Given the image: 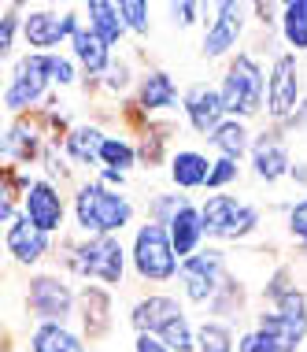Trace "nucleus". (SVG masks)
I'll list each match as a JSON object with an SVG mask.
<instances>
[{"instance_id": "obj_22", "label": "nucleus", "mask_w": 307, "mask_h": 352, "mask_svg": "<svg viewBox=\"0 0 307 352\" xmlns=\"http://www.w3.org/2000/svg\"><path fill=\"white\" fill-rule=\"evenodd\" d=\"M104 141H108V134H104L100 126H89V122H82V126H71V130H67L63 148H67V156H71L74 164L93 167V164H100Z\"/></svg>"}, {"instance_id": "obj_5", "label": "nucleus", "mask_w": 307, "mask_h": 352, "mask_svg": "<svg viewBox=\"0 0 307 352\" xmlns=\"http://www.w3.org/2000/svg\"><path fill=\"white\" fill-rule=\"evenodd\" d=\"M304 341H307V319L282 316V311H259L255 327L237 341V352H296Z\"/></svg>"}, {"instance_id": "obj_39", "label": "nucleus", "mask_w": 307, "mask_h": 352, "mask_svg": "<svg viewBox=\"0 0 307 352\" xmlns=\"http://www.w3.org/2000/svg\"><path fill=\"white\" fill-rule=\"evenodd\" d=\"M108 85L111 93H122V89H130V63H111V71H108Z\"/></svg>"}, {"instance_id": "obj_21", "label": "nucleus", "mask_w": 307, "mask_h": 352, "mask_svg": "<svg viewBox=\"0 0 307 352\" xmlns=\"http://www.w3.org/2000/svg\"><path fill=\"white\" fill-rule=\"evenodd\" d=\"M30 352H89V345L67 322H37L30 334Z\"/></svg>"}, {"instance_id": "obj_29", "label": "nucleus", "mask_w": 307, "mask_h": 352, "mask_svg": "<svg viewBox=\"0 0 307 352\" xmlns=\"http://www.w3.org/2000/svg\"><path fill=\"white\" fill-rule=\"evenodd\" d=\"M196 349L200 352H234V330L223 319H207L196 330Z\"/></svg>"}, {"instance_id": "obj_25", "label": "nucleus", "mask_w": 307, "mask_h": 352, "mask_svg": "<svg viewBox=\"0 0 307 352\" xmlns=\"http://www.w3.org/2000/svg\"><path fill=\"white\" fill-rule=\"evenodd\" d=\"M85 19H89V30L97 34V37H104L111 49L122 41V34H126V23H122L119 4H108V0H89Z\"/></svg>"}, {"instance_id": "obj_28", "label": "nucleus", "mask_w": 307, "mask_h": 352, "mask_svg": "<svg viewBox=\"0 0 307 352\" xmlns=\"http://www.w3.org/2000/svg\"><path fill=\"white\" fill-rule=\"evenodd\" d=\"M282 37H285V45L300 56L307 49V0H289V4L282 8Z\"/></svg>"}, {"instance_id": "obj_34", "label": "nucleus", "mask_w": 307, "mask_h": 352, "mask_svg": "<svg viewBox=\"0 0 307 352\" xmlns=\"http://www.w3.org/2000/svg\"><path fill=\"white\" fill-rule=\"evenodd\" d=\"M19 26H23V19H19V8L12 4V8L4 12V19H0V56H12Z\"/></svg>"}, {"instance_id": "obj_20", "label": "nucleus", "mask_w": 307, "mask_h": 352, "mask_svg": "<svg viewBox=\"0 0 307 352\" xmlns=\"http://www.w3.org/2000/svg\"><path fill=\"white\" fill-rule=\"evenodd\" d=\"M71 49H74V63H82L85 71H89V78H97V74H108L111 71V45L104 41V37H97L89 30V26H82L78 34H74V41H71Z\"/></svg>"}, {"instance_id": "obj_14", "label": "nucleus", "mask_w": 307, "mask_h": 352, "mask_svg": "<svg viewBox=\"0 0 307 352\" xmlns=\"http://www.w3.org/2000/svg\"><path fill=\"white\" fill-rule=\"evenodd\" d=\"M181 111H185L189 126L196 130V134H215L218 126L229 119L226 116V104H223V93H218V85H193V89L181 97Z\"/></svg>"}, {"instance_id": "obj_23", "label": "nucleus", "mask_w": 307, "mask_h": 352, "mask_svg": "<svg viewBox=\"0 0 307 352\" xmlns=\"http://www.w3.org/2000/svg\"><path fill=\"white\" fill-rule=\"evenodd\" d=\"M207 178H211V164H207L204 152L178 148L170 156V182L178 189H200V186H207Z\"/></svg>"}, {"instance_id": "obj_36", "label": "nucleus", "mask_w": 307, "mask_h": 352, "mask_svg": "<svg viewBox=\"0 0 307 352\" xmlns=\"http://www.w3.org/2000/svg\"><path fill=\"white\" fill-rule=\"evenodd\" d=\"M237 175H241V167H237V160H226V156H218L215 164H211L207 189H223V186H229V182H234Z\"/></svg>"}, {"instance_id": "obj_24", "label": "nucleus", "mask_w": 307, "mask_h": 352, "mask_svg": "<svg viewBox=\"0 0 307 352\" xmlns=\"http://www.w3.org/2000/svg\"><path fill=\"white\" fill-rule=\"evenodd\" d=\"M137 104L141 111H167L178 104V85L170 78L167 71H148L145 78H141V89H137Z\"/></svg>"}, {"instance_id": "obj_37", "label": "nucleus", "mask_w": 307, "mask_h": 352, "mask_svg": "<svg viewBox=\"0 0 307 352\" xmlns=\"http://www.w3.org/2000/svg\"><path fill=\"white\" fill-rule=\"evenodd\" d=\"M289 234L296 237V241L307 245V197L289 208Z\"/></svg>"}, {"instance_id": "obj_30", "label": "nucleus", "mask_w": 307, "mask_h": 352, "mask_svg": "<svg viewBox=\"0 0 307 352\" xmlns=\"http://www.w3.org/2000/svg\"><path fill=\"white\" fill-rule=\"evenodd\" d=\"M137 156H141V152L133 148L126 138H108V141H104V152H100V164L108 170H122V175H126V170L137 164Z\"/></svg>"}, {"instance_id": "obj_8", "label": "nucleus", "mask_w": 307, "mask_h": 352, "mask_svg": "<svg viewBox=\"0 0 307 352\" xmlns=\"http://www.w3.org/2000/svg\"><path fill=\"white\" fill-rule=\"evenodd\" d=\"M266 111L282 126L300 111V63H296V52L274 56L271 78H266Z\"/></svg>"}, {"instance_id": "obj_7", "label": "nucleus", "mask_w": 307, "mask_h": 352, "mask_svg": "<svg viewBox=\"0 0 307 352\" xmlns=\"http://www.w3.org/2000/svg\"><path fill=\"white\" fill-rule=\"evenodd\" d=\"M49 60L45 52H30L23 60H15L12 74H8V85H4V108L19 116V111L34 108L37 100L49 93Z\"/></svg>"}, {"instance_id": "obj_18", "label": "nucleus", "mask_w": 307, "mask_h": 352, "mask_svg": "<svg viewBox=\"0 0 307 352\" xmlns=\"http://www.w3.org/2000/svg\"><path fill=\"white\" fill-rule=\"evenodd\" d=\"M78 308H82V330L89 341L104 338L111 330V293L100 285H85L78 293Z\"/></svg>"}, {"instance_id": "obj_17", "label": "nucleus", "mask_w": 307, "mask_h": 352, "mask_svg": "<svg viewBox=\"0 0 307 352\" xmlns=\"http://www.w3.org/2000/svg\"><path fill=\"white\" fill-rule=\"evenodd\" d=\"M185 311H181V304L174 297H167V293H148V297H141L137 304H133L130 311V322L137 334H152L159 338L163 327H170L174 319H181Z\"/></svg>"}, {"instance_id": "obj_27", "label": "nucleus", "mask_w": 307, "mask_h": 352, "mask_svg": "<svg viewBox=\"0 0 307 352\" xmlns=\"http://www.w3.org/2000/svg\"><path fill=\"white\" fill-rule=\"evenodd\" d=\"M211 145H215L218 156L237 160V164H241L245 152H252V134H248V126H245L241 119H226L223 126L211 134Z\"/></svg>"}, {"instance_id": "obj_33", "label": "nucleus", "mask_w": 307, "mask_h": 352, "mask_svg": "<svg viewBox=\"0 0 307 352\" xmlns=\"http://www.w3.org/2000/svg\"><path fill=\"white\" fill-rule=\"evenodd\" d=\"M119 12H122V23H126V30H133V34H148V15H152V8L145 4V0H122Z\"/></svg>"}, {"instance_id": "obj_19", "label": "nucleus", "mask_w": 307, "mask_h": 352, "mask_svg": "<svg viewBox=\"0 0 307 352\" xmlns=\"http://www.w3.org/2000/svg\"><path fill=\"white\" fill-rule=\"evenodd\" d=\"M167 234H170V241H174L178 260L196 256V252H200V241L207 237V234H204V215H200V208H196V204H185L174 219H170Z\"/></svg>"}, {"instance_id": "obj_15", "label": "nucleus", "mask_w": 307, "mask_h": 352, "mask_svg": "<svg viewBox=\"0 0 307 352\" xmlns=\"http://www.w3.org/2000/svg\"><path fill=\"white\" fill-rule=\"evenodd\" d=\"M4 245H8V256H12L15 263L30 267V263H41L45 256H49L52 237L37 230V226H34L26 215H19L12 226H4Z\"/></svg>"}, {"instance_id": "obj_4", "label": "nucleus", "mask_w": 307, "mask_h": 352, "mask_svg": "<svg viewBox=\"0 0 307 352\" xmlns=\"http://www.w3.org/2000/svg\"><path fill=\"white\" fill-rule=\"evenodd\" d=\"M67 267L82 278H97L104 285H122V271H126V252H122L119 237H89V241L71 245Z\"/></svg>"}, {"instance_id": "obj_41", "label": "nucleus", "mask_w": 307, "mask_h": 352, "mask_svg": "<svg viewBox=\"0 0 307 352\" xmlns=\"http://www.w3.org/2000/svg\"><path fill=\"white\" fill-rule=\"evenodd\" d=\"M100 182L104 186H122V182H126V175H122V170H108V167H104L100 170Z\"/></svg>"}, {"instance_id": "obj_32", "label": "nucleus", "mask_w": 307, "mask_h": 352, "mask_svg": "<svg viewBox=\"0 0 307 352\" xmlns=\"http://www.w3.org/2000/svg\"><path fill=\"white\" fill-rule=\"evenodd\" d=\"M241 300H245V293H241V282H237V278H229V274H226L223 289L215 293V300L207 304V311H211V316H226V311L234 308V304L241 308Z\"/></svg>"}, {"instance_id": "obj_40", "label": "nucleus", "mask_w": 307, "mask_h": 352, "mask_svg": "<svg viewBox=\"0 0 307 352\" xmlns=\"http://www.w3.org/2000/svg\"><path fill=\"white\" fill-rule=\"evenodd\" d=\"M133 352H170V349L163 345L159 338H152V334H137L133 338Z\"/></svg>"}, {"instance_id": "obj_16", "label": "nucleus", "mask_w": 307, "mask_h": 352, "mask_svg": "<svg viewBox=\"0 0 307 352\" xmlns=\"http://www.w3.org/2000/svg\"><path fill=\"white\" fill-rule=\"evenodd\" d=\"M252 167H255V178L266 186H274L277 178H285L293 170L282 130H263V134H259V141L252 145Z\"/></svg>"}, {"instance_id": "obj_3", "label": "nucleus", "mask_w": 307, "mask_h": 352, "mask_svg": "<svg viewBox=\"0 0 307 352\" xmlns=\"http://www.w3.org/2000/svg\"><path fill=\"white\" fill-rule=\"evenodd\" d=\"M130 260H133V271H137L145 282H167L181 271L174 241H170L167 226H159V223H145L137 234H133Z\"/></svg>"}, {"instance_id": "obj_26", "label": "nucleus", "mask_w": 307, "mask_h": 352, "mask_svg": "<svg viewBox=\"0 0 307 352\" xmlns=\"http://www.w3.org/2000/svg\"><path fill=\"white\" fill-rule=\"evenodd\" d=\"M4 156L15 160V164H30V160L41 156V138L26 119H15L4 134Z\"/></svg>"}, {"instance_id": "obj_1", "label": "nucleus", "mask_w": 307, "mask_h": 352, "mask_svg": "<svg viewBox=\"0 0 307 352\" xmlns=\"http://www.w3.org/2000/svg\"><path fill=\"white\" fill-rule=\"evenodd\" d=\"M74 223L89 237H115L133 223V204L104 182H89L74 197Z\"/></svg>"}, {"instance_id": "obj_10", "label": "nucleus", "mask_w": 307, "mask_h": 352, "mask_svg": "<svg viewBox=\"0 0 307 352\" xmlns=\"http://www.w3.org/2000/svg\"><path fill=\"white\" fill-rule=\"evenodd\" d=\"M74 289L60 274H34L30 289H26V308L37 322H67L74 316Z\"/></svg>"}, {"instance_id": "obj_11", "label": "nucleus", "mask_w": 307, "mask_h": 352, "mask_svg": "<svg viewBox=\"0 0 307 352\" xmlns=\"http://www.w3.org/2000/svg\"><path fill=\"white\" fill-rule=\"evenodd\" d=\"M23 215L30 219L41 234L52 237L63 226V219H67V204H63L60 189H56L49 178H34L30 189L23 193Z\"/></svg>"}, {"instance_id": "obj_9", "label": "nucleus", "mask_w": 307, "mask_h": 352, "mask_svg": "<svg viewBox=\"0 0 307 352\" xmlns=\"http://www.w3.org/2000/svg\"><path fill=\"white\" fill-rule=\"evenodd\" d=\"M181 289H185V300L193 304H211L215 300V293L223 289L226 282V260L218 249H200L196 256H189V260H181Z\"/></svg>"}, {"instance_id": "obj_35", "label": "nucleus", "mask_w": 307, "mask_h": 352, "mask_svg": "<svg viewBox=\"0 0 307 352\" xmlns=\"http://www.w3.org/2000/svg\"><path fill=\"white\" fill-rule=\"evenodd\" d=\"M45 60H49V78L56 85H74L78 78V71H74V60H67V56H56V52H45Z\"/></svg>"}, {"instance_id": "obj_38", "label": "nucleus", "mask_w": 307, "mask_h": 352, "mask_svg": "<svg viewBox=\"0 0 307 352\" xmlns=\"http://www.w3.org/2000/svg\"><path fill=\"white\" fill-rule=\"evenodd\" d=\"M167 12L174 15V23H178V26H193V23H196V15H200V4H193V0H181V4H170Z\"/></svg>"}, {"instance_id": "obj_13", "label": "nucleus", "mask_w": 307, "mask_h": 352, "mask_svg": "<svg viewBox=\"0 0 307 352\" xmlns=\"http://www.w3.org/2000/svg\"><path fill=\"white\" fill-rule=\"evenodd\" d=\"M245 4H234V0H223L215 4V19H211L207 34H204V56L207 60H223L229 49H237L245 34Z\"/></svg>"}, {"instance_id": "obj_31", "label": "nucleus", "mask_w": 307, "mask_h": 352, "mask_svg": "<svg viewBox=\"0 0 307 352\" xmlns=\"http://www.w3.org/2000/svg\"><path fill=\"white\" fill-rule=\"evenodd\" d=\"M159 341H163L170 352H193V349H196V330H193V322L181 316V319L170 322V327H163Z\"/></svg>"}, {"instance_id": "obj_43", "label": "nucleus", "mask_w": 307, "mask_h": 352, "mask_svg": "<svg viewBox=\"0 0 307 352\" xmlns=\"http://www.w3.org/2000/svg\"><path fill=\"white\" fill-rule=\"evenodd\" d=\"M304 352H307V349H304Z\"/></svg>"}, {"instance_id": "obj_2", "label": "nucleus", "mask_w": 307, "mask_h": 352, "mask_svg": "<svg viewBox=\"0 0 307 352\" xmlns=\"http://www.w3.org/2000/svg\"><path fill=\"white\" fill-rule=\"evenodd\" d=\"M266 78L271 74L263 71V63L255 60L252 52H237L229 60V67L223 74V104H226V116L229 119H252L263 111V97H266Z\"/></svg>"}, {"instance_id": "obj_12", "label": "nucleus", "mask_w": 307, "mask_h": 352, "mask_svg": "<svg viewBox=\"0 0 307 352\" xmlns=\"http://www.w3.org/2000/svg\"><path fill=\"white\" fill-rule=\"evenodd\" d=\"M82 30V19L74 12H30L23 19V37L30 49H56L60 41H74Z\"/></svg>"}, {"instance_id": "obj_6", "label": "nucleus", "mask_w": 307, "mask_h": 352, "mask_svg": "<svg viewBox=\"0 0 307 352\" xmlns=\"http://www.w3.org/2000/svg\"><path fill=\"white\" fill-rule=\"evenodd\" d=\"M200 215H204V234L218 237V241H241V237L255 234L259 226V208L245 204L229 193H215L200 204Z\"/></svg>"}, {"instance_id": "obj_42", "label": "nucleus", "mask_w": 307, "mask_h": 352, "mask_svg": "<svg viewBox=\"0 0 307 352\" xmlns=\"http://www.w3.org/2000/svg\"><path fill=\"white\" fill-rule=\"evenodd\" d=\"M289 178H293V182H300V186H307V164H296L289 170Z\"/></svg>"}]
</instances>
